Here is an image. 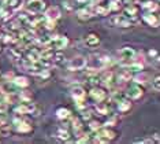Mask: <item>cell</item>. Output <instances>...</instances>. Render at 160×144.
I'll return each mask as SVG.
<instances>
[{
	"instance_id": "obj_1",
	"label": "cell",
	"mask_w": 160,
	"mask_h": 144,
	"mask_svg": "<svg viewBox=\"0 0 160 144\" xmlns=\"http://www.w3.org/2000/svg\"><path fill=\"white\" fill-rule=\"evenodd\" d=\"M118 133L114 131L112 128H100L99 131H96V137H94V141L96 143H108L111 140L116 139Z\"/></svg>"
},
{
	"instance_id": "obj_2",
	"label": "cell",
	"mask_w": 160,
	"mask_h": 144,
	"mask_svg": "<svg viewBox=\"0 0 160 144\" xmlns=\"http://www.w3.org/2000/svg\"><path fill=\"white\" fill-rule=\"evenodd\" d=\"M136 50H134L133 47H129V45H126V47H122L121 50H119V58H121V63L123 66H130L132 65V62L134 61V58H136Z\"/></svg>"
},
{
	"instance_id": "obj_3",
	"label": "cell",
	"mask_w": 160,
	"mask_h": 144,
	"mask_svg": "<svg viewBox=\"0 0 160 144\" xmlns=\"http://www.w3.org/2000/svg\"><path fill=\"white\" fill-rule=\"evenodd\" d=\"M45 2L44 0H29L26 3V6H25V8L29 14H32V15H38V14H42L45 10Z\"/></svg>"
},
{
	"instance_id": "obj_4",
	"label": "cell",
	"mask_w": 160,
	"mask_h": 144,
	"mask_svg": "<svg viewBox=\"0 0 160 144\" xmlns=\"http://www.w3.org/2000/svg\"><path fill=\"white\" fill-rule=\"evenodd\" d=\"M86 66H88V59H86L85 56H81V55L71 58L70 61L67 62V70H70V72L83 70Z\"/></svg>"
},
{
	"instance_id": "obj_5",
	"label": "cell",
	"mask_w": 160,
	"mask_h": 144,
	"mask_svg": "<svg viewBox=\"0 0 160 144\" xmlns=\"http://www.w3.org/2000/svg\"><path fill=\"white\" fill-rule=\"evenodd\" d=\"M110 22L112 26H116V28H132L134 21L132 18H129L127 15H114L110 18Z\"/></svg>"
},
{
	"instance_id": "obj_6",
	"label": "cell",
	"mask_w": 160,
	"mask_h": 144,
	"mask_svg": "<svg viewBox=\"0 0 160 144\" xmlns=\"http://www.w3.org/2000/svg\"><path fill=\"white\" fill-rule=\"evenodd\" d=\"M12 125L15 126L17 132H19V133H29V132L33 131L32 124L28 122V121H23L22 118H19V117L14 118V120H12Z\"/></svg>"
},
{
	"instance_id": "obj_7",
	"label": "cell",
	"mask_w": 160,
	"mask_h": 144,
	"mask_svg": "<svg viewBox=\"0 0 160 144\" xmlns=\"http://www.w3.org/2000/svg\"><path fill=\"white\" fill-rule=\"evenodd\" d=\"M68 44H70V40H68L67 36H56V37L51 39L48 45H53L55 50L62 51V50H64V48H67Z\"/></svg>"
},
{
	"instance_id": "obj_8",
	"label": "cell",
	"mask_w": 160,
	"mask_h": 144,
	"mask_svg": "<svg viewBox=\"0 0 160 144\" xmlns=\"http://www.w3.org/2000/svg\"><path fill=\"white\" fill-rule=\"evenodd\" d=\"M144 95V89L140 85V84H130V87L127 88L126 91V96L129 99H133V100H136V99H140L141 96Z\"/></svg>"
},
{
	"instance_id": "obj_9",
	"label": "cell",
	"mask_w": 160,
	"mask_h": 144,
	"mask_svg": "<svg viewBox=\"0 0 160 144\" xmlns=\"http://www.w3.org/2000/svg\"><path fill=\"white\" fill-rule=\"evenodd\" d=\"M89 93H90V98H92L94 102H101L107 98V92H105V89L101 87H97V85H94L92 89H90Z\"/></svg>"
},
{
	"instance_id": "obj_10",
	"label": "cell",
	"mask_w": 160,
	"mask_h": 144,
	"mask_svg": "<svg viewBox=\"0 0 160 144\" xmlns=\"http://www.w3.org/2000/svg\"><path fill=\"white\" fill-rule=\"evenodd\" d=\"M3 7H6V8H8L11 13L15 14L18 10L22 8L23 6V0H3L2 3Z\"/></svg>"
},
{
	"instance_id": "obj_11",
	"label": "cell",
	"mask_w": 160,
	"mask_h": 144,
	"mask_svg": "<svg viewBox=\"0 0 160 144\" xmlns=\"http://www.w3.org/2000/svg\"><path fill=\"white\" fill-rule=\"evenodd\" d=\"M62 13H60V8L56 6H51L48 7L47 10H44V17L47 19H51V21H58L60 18Z\"/></svg>"
},
{
	"instance_id": "obj_12",
	"label": "cell",
	"mask_w": 160,
	"mask_h": 144,
	"mask_svg": "<svg viewBox=\"0 0 160 144\" xmlns=\"http://www.w3.org/2000/svg\"><path fill=\"white\" fill-rule=\"evenodd\" d=\"M116 80L121 83H129L133 80V72L129 67H123L116 73Z\"/></svg>"
},
{
	"instance_id": "obj_13",
	"label": "cell",
	"mask_w": 160,
	"mask_h": 144,
	"mask_svg": "<svg viewBox=\"0 0 160 144\" xmlns=\"http://www.w3.org/2000/svg\"><path fill=\"white\" fill-rule=\"evenodd\" d=\"M142 19L145 24H148L149 26L152 28H158L159 26V18L158 15H155L153 13H148V11H145L142 14Z\"/></svg>"
},
{
	"instance_id": "obj_14",
	"label": "cell",
	"mask_w": 160,
	"mask_h": 144,
	"mask_svg": "<svg viewBox=\"0 0 160 144\" xmlns=\"http://www.w3.org/2000/svg\"><path fill=\"white\" fill-rule=\"evenodd\" d=\"M86 91L82 85H74L71 88V98L74 100H79V99H85Z\"/></svg>"
},
{
	"instance_id": "obj_15",
	"label": "cell",
	"mask_w": 160,
	"mask_h": 144,
	"mask_svg": "<svg viewBox=\"0 0 160 144\" xmlns=\"http://www.w3.org/2000/svg\"><path fill=\"white\" fill-rule=\"evenodd\" d=\"M100 81L104 84L105 87H112V84H114L115 81V74L112 72H110V70H107V72H104L103 74L100 76Z\"/></svg>"
},
{
	"instance_id": "obj_16",
	"label": "cell",
	"mask_w": 160,
	"mask_h": 144,
	"mask_svg": "<svg viewBox=\"0 0 160 144\" xmlns=\"http://www.w3.org/2000/svg\"><path fill=\"white\" fill-rule=\"evenodd\" d=\"M116 103H118V104H116V109H118L119 113H126L132 109V100H130V99L122 98V99H119Z\"/></svg>"
},
{
	"instance_id": "obj_17",
	"label": "cell",
	"mask_w": 160,
	"mask_h": 144,
	"mask_svg": "<svg viewBox=\"0 0 160 144\" xmlns=\"http://www.w3.org/2000/svg\"><path fill=\"white\" fill-rule=\"evenodd\" d=\"M85 43L88 47H97L100 45V37L99 35H96V33H89L88 36L85 37Z\"/></svg>"
},
{
	"instance_id": "obj_18",
	"label": "cell",
	"mask_w": 160,
	"mask_h": 144,
	"mask_svg": "<svg viewBox=\"0 0 160 144\" xmlns=\"http://www.w3.org/2000/svg\"><path fill=\"white\" fill-rule=\"evenodd\" d=\"M12 84L18 88H26L29 87V80L25 76H15L12 78Z\"/></svg>"
},
{
	"instance_id": "obj_19",
	"label": "cell",
	"mask_w": 160,
	"mask_h": 144,
	"mask_svg": "<svg viewBox=\"0 0 160 144\" xmlns=\"http://www.w3.org/2000/svg\"><path fill=\"white\" fill-rule=\"evenodd\" d=\"M137 14H138V7L137 6H134V4H127L125 7V15H127L129 18H132L133 21H136V18H137Z\"/></svg>"
},
{
	"instance_id": "obj_20",
	"label": "cell",
	"mask_w": 160,
	"mask_h": 144,
	"mask_svg": "<svg viewBox=\"0 0 160 144\" xmlns=\"http://www.w3.org/2000/svg\"><path fill=\"white\" fill-rule=\"evenodd\" d=\"M56 139H59L60 141H68V140H70V132H68L66 128L60 126L56 131Z\"/></svg>"
},
{
	"instance_id": "obj_21",
	"label": "cell",
	"mask_w": 160,
	"mask_h": 144,
	"mask_svg": "<svg viewBox=\"0 0 160 144\" xmlns=\"http://www.w3.org/2000/svg\"><path fill=\"white\" fill-rule=\"evenodd\" d=\"M25 59H28V61H38L40 59V51L37 50V48H28Z\"/></svg>"
},
{
	"instance_id": "obj_22",
	"label": "cell",
	"mask_w": 160,
	"mask_h": 144,
	"mask_svg": "<svg viewBox=\"0 0 160 144\" xmlns=\"http://www.w3.org/2000/svg\"><path fill=\"white\" fill-rule=\"evenodd\" d=\"M141 7H142L144 11H148V13H155V11L159 8L158 3L152 2V0H147V2H144L142 4H141Z\"/></svg>"
},
{
	"instance_id": "obj_23",
	"label": "cell",
	"mask_w": 160,
	"mask_h": 144,
	"mask_svg": "<svg viewBox=\"0 0 160 144\" xmlns=\"http://www.w3.org/2000/svg\"><path fill=\"white\" fill-rule=\"evenodd\" d=\"M132 81H134L136 84H140V85H144V84L148 81V74L141 70V72H138L136 76H133V80Z\"/></svg>"
},
{
	"instance_id": "obj_24",
	"label": "cell",
	"mask_w": 160,
	"mask_h": 144,
	"mask_svg": "<svg viewBox=\"0 0 160 144\" xmlns=\"http://www.w3.org/2000/svg\"><path fill=\"white\" fill-rule=\"evenodd\" d=\"M10 132V121L4 115H0V133H8Z\"/></svg>"
},
{
	"instance_id": "obj_25",
	"label": "cell",
	"mask_w": 160,
	"mask_h": 144,
	"mask_svg": "<svg viewBox=\"0 0 160 144\" xmlns=\"http://www.w3.org/2000/svg\"><path fill=\"white\" fill-rule=\"evenodd\" d=\"M77 18L79 21H89L90 18H92V13H90L89 10H86V8H81V10H78L77 11Z\"/></svg>"
},
{
	"instance_id": "obj_26",
	"label": "cell",
	"mask_w": 160,
	"mask_h": 144,
	"mask_svg": "<svg viewBox=\"0 0 160 144\" xmlns=\"http://www.w3.org/2000/svg\"><path fill=\"white\" fill-rule=\"evenodd\" d=\"M56 117L59 118V120H67V118L71 117V113L68 109H64V107H59V109L56 110Z\"/></svg>"
},
{
	"instance_id": "obj_27",
	"label": "cell",
	"mask_w": 160,
	"mask_h": 144,
	"mask_svg": "<svg viewBox=\"0 0 160 144\" xmlns=\"http://www.w3.org/2000/svg\"><path fill=\"white\" fill-rule=\"evenodd\" d=\"M96 111H97V114H101V115H107L108 114V104L104 103V100L96 102Z\"/></svg>"
},
{
	"instance_id": "obj_28",
	"label": "cell",
	"mask_w": 160,
	"mask_h": 144,
	"mask_svg": "<svg viewBox=\"0 0 160 144\" xmlns=\"http://www.w3.org/2000/svg\"><path fill=\"white\" fill-rule=\"evenodd\" d=\"M94 13H96L97 15H101V17H107L108 14H110V10H108V7H105V6L97 4V6H94Z\"/></svg>"
},
{
	"instance_id": "obj_29",
	"label": "cell",
	"mask_w": 160,
	"mask_h": 144,
	"mask_svg": "<svg viewBox=\"0 0 160 144\" xmlns=\"http://www.w3.org/2000/svg\"><path fill=\"white\" fill-rule=\"evenodd\" d=\"M122 4H123L122 0H110L108 10H110V11H119L122 8Z\"/></svg>"
},
{
	"instance_id": "obj_30",
	"label": "cell",
	"mask_w": 160,
	"mask_h": 144,
	"mask_svg": "<svg viewBox=\"0 0 160 144\" xmlns=\"http://www.w3.org/2000/svg\"><path fill=\"white\" fill-rule=\"evenodd\" d=\"M101 126H103V125H101L100 121H97V120H89V129H90V131L96 132V131H99Z\"/></svg>"
},
{
	"instance_id": "obj_31",
	"label": "cell",
	"mask_w": 160,
	"mask_h": 144,
	"mask_svg": "<svg viewBox=\"0 0 160 144\" xmlns=\"http://www.w3.org/2000/svg\"><path fill=\"white\" fill-rule=\"evenodd\" d=\"M152 88H153L156 92L160 91V77H159V74H156L153 81H152Z\"/></svg>"
},
{
	"instance_id": "obj_32",
	"label": "cell",
	"mask_w": 160,
	"mask_h": 144,
	"mask_svg": "<svg viewBox=\"0 0 160 144\" xmlns=\"http://www.w3.org/2000/svg\"><path fill=\"white\" fill-rule=\"evenodd\" d=\"M148 56H149V59H153L156 63L159 62V54H158V51L156 50H153V48L148 51Z\"/></svg>"
},
{
	"instance_id": "obj_33",
	"label": "cell",
	"mask_w": 160,
	"mask_h": 144,
	"mask_svg": "<svg viewBox=\"0 0 160 144\" xmlns=\"http://www.w3.org/2000/svg\"><path fill=\"white\" fill-rule=\"evenodd\" d=\"M89 140H90L89 135H86V133H82L81 136H78V137H77V140H75V141H77L78 144H82V143H88Z\"/></svg>"
},
{
	"instance_id": "obj_34",
	"label": "cell",
	"mask_w": 160,
	"mask_h": 144,
	"mask_svg": "<svg viewBox=\"0 0 160 144\" xmlns=\"http://www.w3.org/2000/svg\"><path fill=\"white\" fill-rule=\"evenodd\" d=\"M7 110H8V102L7 100H0V114H6Z\"/></svg>"
},
{
	"instance_id": "obj_35",
	"label": "cell",
	"mask_w": 160,
	"mask_h": 144,
	"mask_svg": "<svg viewBox=\"0 0 160 144\" xmlns=\"http://www.w3.org/2000/svg\"><path fill=\"white\" fill-rule=\"evenodd\" d=\"M44 26L48 29V30H52V29H55V26H56V21H51V19H47L45 18Z\"/></svg>"
},
{
	"instance_id": "obj_36",
	"label": "cell",
	"mask_w": 160,
	"mask_h": 144,
	"mask_svg": "<svg viewBox=\"0 0 160 144\" xmlns=\"http://www.w3.org/2000/svg\"><path fill=\"white\" fill-rule=\"evenodd\" d=\"M92 117H93V113L92 111H86V109L85 110H82V120H86V121H89V120H92Z\"/></svg>"
},
{
	"instance_id": "obj_37",
	"label": "cell",
	"mask_w": 160,
	"mask_h": 144,
	"mask_svg": "<svg viewBox=\"0 0 160 144\" xmlns=\"http://www.w3.org/2000/svg\"><path fill=\"white\" fill-rule=\"evenodd\" d=\"M116 124V117H111V118H108L107 121H105V126H114V125Z\"/></svg>"
},
{
	"instance_id": "obj_38",
	"label": "cell",
	"mask_w": 160,
	"mask_h": 144,
	"mask_svg": "<svg viewBox=\"0 0 160 144\" xmlns=\"http://www.w3.org/2000/svg\"><path fill=\"white\" fill-rule=\"evenodd\" d=\"M136 143H138V144H147V143H153V140H152V139H137Z\"/></svg>"
},
{
	"instance_id": "obj_39",
	"label": "cell",
	"mask_w": 160,
	"mask_h": 144,
	"mask_svg": "<svg viewBox=\"0 0 160 144\" xmlns=\"http://www.w3.org/2000/svg\"><path fill=\"white\" fill-rule=\"evenodd\" d=\"M63 6H64V7H66V8H67L68 11H71L72 8H74V7H72V6H71V3H70V2H68V0H66V2H63Z\"/></svg>"
},
{
	"instance_id": "obj_40",
	"label": "cell",
	"mask_w": 160,
	"mask_h": 144,
	"mask_svg": "<svg viewBox=\"0 0 160 144\" xmlns=\"http://www.w3.org/2000/svg\"><path fill=\"white\" fill-rule=\"evenodd\" d=\"M4 77H6V80H8V78H10V80H11V81H12V78H14L12 73H7V74H6Z\"/></svg>"
},
{
	"instance_id": "obj_41",
	"label": "cell",
	"mask_w": 160,
	"mask_h": 144,
	"mask_svg": "<svg viewBox=\"0 0 160 144\" xmlns=\"http://www.w3.org/2000/svg\"><path fill=\"white\" fill-rule=\"evenodd\" d=\"M153 139H155V141H156V143H159V133H155Z\"/></svg>"
},
{
	"instance_id": "obj_42",
	"label": "cell",
	"mask_w": 160,
	"mask_h": 144,
	"mask_svg": "<svg viewBox=\"0 0 160 144\" xmlns=\"http://www.w3.org/2000/svg\"><path fill=\"white\" fill-rule=\"evenodd\" d=\"M77 3H79V4H83V3H86V0H75Z\"/></svg>"
},
{
	"instance_id": "obj_43",
	"label": "cell",
	"mask_w": 160,
	"mask_h": 144,
	"mask_svg": "<svg viewBox=\"0 0 160 144\" xmlns=\"http://www.w3.org/2000/svg\"><path fill=\"white\" fill-rule=\"evenodd\" d=\"M96 2H97V0H90V3H92V6H94L93 3H96Z\"/></svg>"
},
{
	"instance_id": "obj_44",
	"label": "cell",
	"mask_w": 160,
	"mask_h": 144,
	"mask_svg": "<svg viewBox=\"0 0 160 144\" xmlns=\"http://www.w3.org/2000/svg\"><path fill=\"white\" fill-rule=\"evenodd\" d=\"M0 92H3V85L2 84H0Z\"/></svg>"
},
{
	"instance_id": "obj_45",
	"label": "cell",
	"mask_w": 160,
	"mask_h": 144,
	"mask_svg": "<svg viewBox=\"0 0 160 144\" xmlns=\"http://www.w3.org/2000/svg\"><path fill=\"white\" fill-rule=\"evenodd\" d=\"M122 2H133V0H122Z\"/></svg>"
},
{
	"instance_id": "obj_46",
	"label": "cell",
	"mask_w": 160,
	"mask_h": 144,
	"mask_svg": "<svg viewBox=\"0 0 160 144\" xmlns=\"http://www.w3.org/2000/svg\"><path fill=\"white\" fill-rule=\"evenodd\" d=\"M0 51H2V47H0Z\"/></svg>"
}]
</instances>
